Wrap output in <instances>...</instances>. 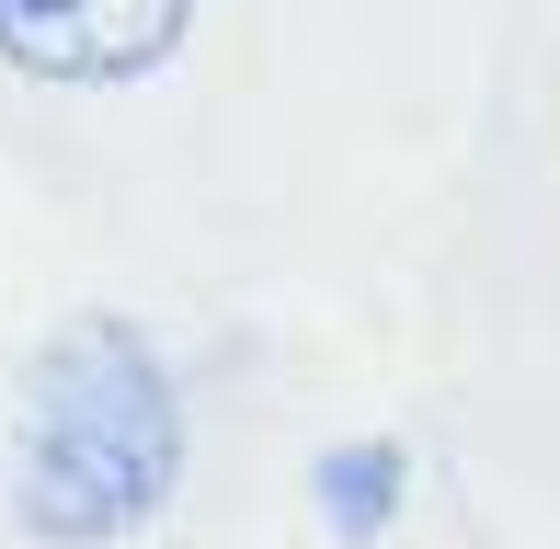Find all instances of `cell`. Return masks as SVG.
<instances>
[{
    "instance_id": "obj_1",
    "label": "cell",
    "mask_w": 560,
    "mask_h": 549,
    "mask_svg": "<svg viewBox=\"0 0 560 549\" xmlns=\"http://www.w3.org/2000/svg\"><path fill=\"white\" fill-rule=\"evenodd\" d=\"M184 481V389L126 320H81L35 378L23 423V527L46 549H115Z\"/></svg>"
},
{
    "instance_id": "obj_2",
    "label": "cell",
    "mask_w": 560,
    "mask_h": 549,
    "mask_svg": "<svg viewBox=\"0 0 560 549\" xmlns=\"http://www.w3.org/2000/svg\"><path fill=\"white\" fill-rule=\"evenodd\" d=\"M195 0H0V58L35 81H149L184 46Z\"/></svg>"
},
{
    "instance_id": "obj_3",
    "label": "cell",
    "mask_w": 560,
    "mask_h": 549,
    "mask_svg": "<svg viewBox=\"0 0 560 549\" xmlns=\"http://www.w3.org/2000/svg\"><path fill=\"white\" fill-rule=\"evenodd\" d=\"M320 515L343 538H377L400 515V446H332L320 458Z\"/></svg>"
}]
</instances>
